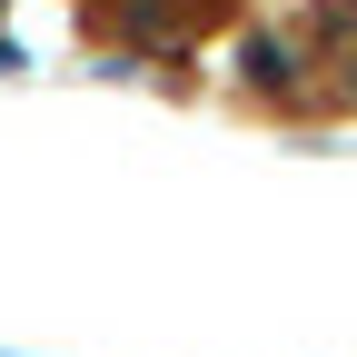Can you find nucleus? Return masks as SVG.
<instances>
[{"label": "nucleus", "mask_w": 357, "mask_h": 357, "mask_svg": "<svg viewBox=\"0 0 357 357\" xmlns=\"http://www.w3.org/2000/svg\"><path fill=\"white\" fill-rule=\"evenodd\" d=\"M0 10H10V0H0Z\"/></svg>", "instance_id": "f03ea898"}, {"label": "nucleus", "mask_w": 357, "mask_h": 357, "mask_svg": "<svg viewBox=\"0 0 357 357\" xmlns=\"http://www.w3.org/2000/svg\"><path fill=\"white\" fill-rule=\"evenodd\" d=\"M248 79H258V89H288L298 70H288V50H278V40H248Z\"/></svg>", "instance_id": "f257e3e1"}]
</instances>
